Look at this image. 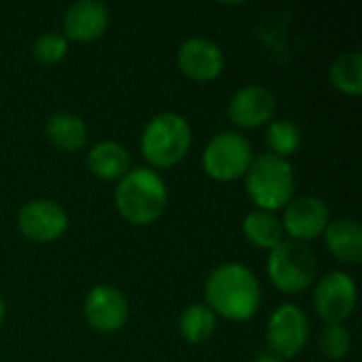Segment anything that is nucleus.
I'll return each instance as SVG.
<instances>
[{"instance_id":"f257e3e1","label":"nucleus","mask_w":362,"mask_h":362,"mask_svg":"<svg viewBox=\"0 0 362 362\" xmlns=\"http://www.w3.org/2000/svg\"><path fill=\"white\" fill-rule=\"evenodd\" d=\"M206 305L233 322L250 320L261 305V286L250 267L225 263L206 280Z\"/></svg>"},{"instance_id":"f03ea898","label":"nucleus","mask_w":362,"mask_h":362,"mask_svg":"<svg viewBox=\"0 0 362 362\" xmlns=\"http://www.w3.org/2000/svg\"><path fill=\"white\" fill-rule=\"evenodd\" d=\"M115 204L127 223L151 225L163 214L168 206L165 182L151 168L129 170L117 185Z\"/></svg>"},{"instance_id":"7ed1b4c3","label":"nucleus","mask_w":362,"mask_h":362,"mask_svg":"<svg viewBox=\"0 0 362 362\" xmlns=\"http://www.w3.org/2000/svg\"><path fill=\"white\" fill-rule=\"evenodd\" d=\"M246 191L255 206L263 212H274L293 202L295 174L288 159L272 153L252 159L246 172Z\"/></svg>"},{"instance_id":"20e7f679","label":"nucleus","mask_w":362,"mask_h":362,"mask_svg":"<svg viewBox=\"0 0 362 362\" xmlns=\"http://www.w3.org/2000/svg\"><path fill=\"white\" fill-rule=\"evenodd\" d=\"M191 125L176 112L153 117L142 132V155L155 168H172L180 163L191 148Z\"/></svg>"},{"instance_id":"39448f33","label":"nucleus","mask_w":362,"mask_h":362,"mask_svg":"<svg viewBox=\"0 0 362 362\" xmlns=\"http://www.w3.org/2000/svg\"><path fill=\"white\" fill-rule=\"evenodd\" d=\"M267 274L272 284L282 293H303L316 278V259L308 246L299 242H282L267 259Z\"/></svg>"},{"instance_id":"423d86ee","label":"nucleus","mask_w":362,"mask_h":362,"mask_svg":"<svg viewBox=\"0 0 362 362\" xmlns=\"http://www.w3.org/2000/svg\"><path fill=\"white\" fill-rule=\"evenodd\" d=\"M252 159V146L242 134L223 132L210 140V144L204 151L202 163L210 178L231 182L246 176Z\"/></svg>"},{"instance_id":"0eeeda50","label":"nucleus","mask_w":362,"mask_h":362,"mask_svg":"<svg viewBox=\"0 0 362 362\" xmlns=\"http://www.w3.org/2000/svg\"><path fill=\"white\" fill-rule=\"evenodd\" d=\"M310 339V320L305 312L293 303L278 308L267 322V344L269 352L280 358H295Z\"/></svg>"},{"instance_id":"6e6552de","label":"nucleus","mask_w":362,"mask_h":362,"mask_svg":"<svg viewBox=\"0 0 362 362\" xmlns=\"http://www.w3.org/2000/svg\"><path fill=\"white\" fill-rule=\"evenodd\" d=\"M356 282L346 272L327 274L314 288V310L329 325H341L356 308Z\"/></svg>"},{"instance_id":"1a4fd4ad","label":"nucleus","mask_w":362,"mask_h":362,"mask_svg":"<svg viewBox=\"0 0 362 362\" xmlns=\"http://www.w3.org/2000/svg\"><path fill=\"white\" fill-rule=\"evenodd\" d=\"M17 227L28 240L47 244L59 240L66 233L68 214L53 199H34L19 210Z\"/></svg>"},{"instance_id":"9d476101","label":"nucleus","mask_w":362,"mask_h":362,"mask_svg":"<svg viewBox=\"0 0 362 362\" xmlns=\"http://www.w3.org/2000/svg\"><path fill=\"white\" fill-rule=\"evenodd\" d=\"M329 206L320 199V197H297L286 206L284 212V221H282V229H286V233L293 238V242H310L316 240L318 235L325 233V229L329 227Z\"/></svg>"},{"instance_id":"9b49d317","label":"nucleus","mask_w":362,"mask_h":362,"mask_svg":"<svg viewBox=\"0 0 362 362\" xmlns=\"http://www.w3.org/2000/svg\"><path fill=\"white\" fill-rule=\"evenodd\" d=\"M85 318L100 333H115L129 318V303L115 286H95L85 297Z\"/></svg>"},{"instance_id":"f8f14e48","label":"nucleus","mask_w":362,"mask_h":362,"mask_svg":"<svg viewBox=\"0 0 362 362\" xmlns=\"http://www.w3.org/2000/svg\"><path fill=\"white\" fill-rule=\"evenodd\" d=\"M178 68L191 81L208 83L221 76L225 55L221 47L208 38H189L178 49Z\"/></svg>"},{"instance_id":"ddd939ff","label":"nucleus","mask_w":362,"mask_h":362,"mask_svg":"<svg viewBox=\"0 0 362 362\" xmlns=\"http://www.w3.org/2000/svg\"><path fill=\"white\" fill-rule=\"evenodd\" d=\"M229 119L244 129H255L269 123L276 115V98L261 85H248L233 93L229 100Z\"/></svg>"},{"instance_id":"4468645a","label":"nucleus","mask_w":362,"mask_h":362,"mask_svg":"<svg viewBox=\"0 0 362 362\" xmlns=\"http://www.w3.org/2000/svg\"><path fill=\"white\" fill-rule=\"evenodd\" d=\"M110 23L108 8L98 0H81L68 6L64 15V34L78 42L98 40Z\"/></svg>"},{"instance_id":"2eb2a0df","label":"nucleus","mask_w":362,"mask_h":362,"mask_svg":"<svg viewBox=\"0 0 362 362\" xmlns=\"http://www.w3.org/2000/svg\"><path fill=\"white\" fill-rule=\"evenodd\" d=\"M325 242L335 259L348 265H358L362 261V227L354 218H337L329 223L325 229Z\"/></svg>"},{"instance_id":"dca6fc26","label":"nucleus","mask_w":362,"mask_h":362,"mask_svg":"<svg viewBox=\"0 0 362 362\" xmlns=\"http://www.w3.org/2000/svg\"><path fill=\"white\" fill-rule=\"evenodd\" d=\"M87 165L102 180H121L132 170V157L119 142H100L89 151Z\"/></svg>"},{"instance_id":"f3484780","label":"nucleus","mask_w":362,"mask_h":362,"mask_svg":"<svg viewBox=\"0 0 362 362\" xmlns=\"http://www.w3.org/2000/svg\"><path fill=\"white\" fill-rule=\"evenodd\" d=\"M47 138L53 146L66 153H76L87 144V127L72 112H55L47 121Z\"/></svg>"},{"instance_id":"a211bd4d","label":"nucleus","mask_w":362,"mask_h":362,"mask_svg":"<svg viewBox=\"0 0 362 362\" xmlns=\"http://www.w3.org/2000/svg\"><path fill=\"white\" fill-rule=\"evenodd\" d=\"M244 235L248 238L250 244L259 246V248H267L274 250L278 244H282V223L278 216H274L272 212H263V210H255L244 218Z\"/></svg>"},{"instance_id":"6ab92c4d","label":"nucleus","mask_w":362,"mask_h":362,"mask_svg":"<svg viewBox=\"0 0 362 362\" xmlns=\"http://www.w3.org/2000/svg\"><path fill=\"white\" fill-rule=\"evenodd\" d=\"M178 327L189 344H204L216 329V314L206 303H193L182 312Z\"/></svg>"},{"instance_id":"aec40b11","label":"nucleus","mask_w":362,"mask_h":362,"mask_svg":"<svg viewBox=\"0 0 362 362\" xmlns=\"http://www.w3.org/2000/svg\"><path fill=\"white\" fill-rule=\"evenodd\" d=\"M331 83L346 95L362 93V55L358 51H350L339 55L331 66Z\"/></svg>"},{"instance_id":"412c9836","label":"nucleus","mask_w":362,"mask_h":362,"mask_svg":"<svg viewBox=\"0 0 362 362\" xmlns=\"http://www.w3.org/2000/svg\"><path fill=\"white\" fill-rule=\"evenodd\" d=\"M265 142H267L272 155L286 159V157H291V155H295L299 151V146H301V129H299L297 123H293L288 119L274 121L267 127Z\"/></svg>"},{"instance_id":"4be33fe9","label":"nucleus","mask_w":362,"mask_h":362,"mask_svg":"<svg viewBox=\"0 0 362 362\" xmlns=\"http://www.w3.org/2000/svg\"><path fill=\"white\" fill-rule=\"evenodd\" d=\"M320 350L331 361H341L350 354L352 348V335L344 325H327L320 333Z\"/></svg>"},{"instance_id":"5701e85b","label":"nucleus","mask_w":362,"mask_h":362,"mask_svg":"<svg viewBox=\"0 0 362 362\" xmlns=\"http://www.w3.org/2000/svg\"><path fill=\"white\" fill-rule=\"evenodd\" d=\"M34 59L42 66H55L59 64L66 53H68V38L57 34V32H47L42 36L36 38L34 47H32Z\"/></svg>"},{"instance_id":"b1692460","label":"nucleus","mask_w":362,"mask_h":362,"mask_svg":"<svg viewBox=\"0 0 362 362\" xmlns=\"http://www.w3.org/2000/svg\"><path fill=\"white\" fill-rule=\"evenodd\" d=\"M252 362H286V361H284V358H280L278 354H274V352H269V350H267V352L257 354Z\"/></svg>"},{"instance_id":"393cba45","label":"nucleus","mask_w":362,"mask_h":362,"mask_svg":"<svg viewBox=\"0 0 362 362\" xmlns=\"http://www.w3.org/2000/svg\"><path fill=\"white\" fill-rule=\"evenodd\" d=\"M4 312H6V308H4V301H2V297H0V325H2V320H4Z\"/></svg>"}]
</instances>
